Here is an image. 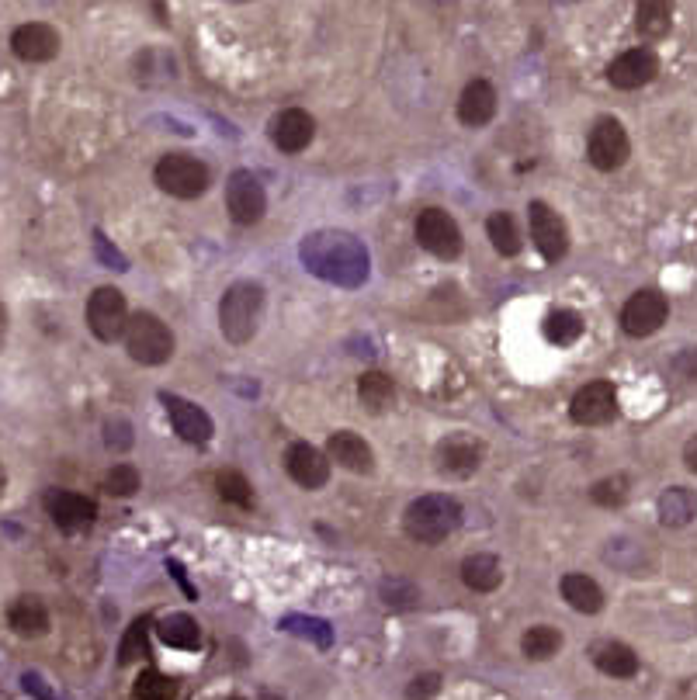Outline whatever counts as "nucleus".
Here are the masks:
<instances>
[{
  "mask_svg": "<svg viewBox=\"0 0 697 700\" xmlns=\"http://www.w3.org/2000/svg\"><path fill=\"white\" fill-rule=\"evenodd\" d=\"M302 267L337 288H361L372 274V260L358 236L344 229H316L299 243Z\"/></svg>",
  "mask_w": 697,
  "mask_h": 700,
  "instance_id": "nucleus-1",
  "label": "nucleus"
},
{
  "mask_svg": "<svg viewBox=\"0 0 697 700\" xmlns=\"http://www.w3.org/2000/svg\"><path fill=\"white\" fill-rule=\"evenodd\" d=\"M462 524V503L455 496L444 493H427L420 500H413L403 513V527L413 541L420 545H441Z\"/></svg>",
  "mask_w": 697,
  "mask_h": 700,
  "instance_id": "nucleus-2",
  "label": "nucleus"
},
{
  "mask_svg": "<svg viewBox=\"0 0 697 700\" xmlns=\"http://www.w3.org/2000/svg\"><path fill=\"white\" fill-rule=\"evenodd\" d=\"M264 312V288L254 281H236L226 288L219 302V330L229 344H247L254 340Z\"/></svg>",
  "mask_w": 697,
  "mask_h": 700,
  "instance_id": "nucleus-3",
  "label": "nucleus"
},
{
  "mask_svg": "<svg viewBox=\"0 0 697 700\" xmlns=\"http://www.w3.org/2000/svg\"><path fill=\"white\" fill-rule=\"evenodd\" d=\"M125 350L136 364H146V368H157V364H167L174 357V333L167 330L160 316L153 312H136L125 323Z\"/></svg>",
  "mask_w": 697,
  "mask_h": 700,
  "instance_id": "nucleus-4",
  "label": "nucleus"
},
{
  "mask_svg": "<svg viewBox=\"0 0 697 700\" xmlns=\"http://www.w3.org/2000/svg\"><path fill=\"white\" fill-rule=\"evenodd\" d=\"M153 181H157V188L167 191V195L191 201V198H202L205 191H209L212 174H209V167L198 160V156L167 153L157 163V170H153Z\"/></svg>",
  "mask_w": 697,
  "mask_h": 700,
  "instance_id": "nucleus-5",
  "label": "nucleus"
},
{
  "mask_svg": "<svg viewBox=\"0 0 697 700\" xmlns=\"http://www.w3.org/2000/svg\"><path fill=\"white\" fill-rule=\"evenodd\" d=\"M632 156V143H628V132L618 118H600L590 129L587 139V160L597 170L611 174V170H621Z\"/></svg>",
  "mask_w": 697,
  "mask_h": 700,
  "instance_id": "nucleus-6",
  "label": "nucleus"
},
{
  "mask_svg": "<svg viewBox=\"0 0 697 700\" xmlns=\"http://www.w3.org/2000/svg\"><path fill=\"white\" fill-rule=\"evenodd\" d=\"M125 323H129V305H125V295L118 288L105 285L87 299V330L101 344H115L125 333Z\"/></svg>",
  "mask_w": 697,
  "mask_h": 700,
  "instance_id": "nucleus-7",
  "label": "nucleus"
},
{
  "mask_svg": "<svg viewBox=\"0 0 697 700\" xmlns=\"http://www.w3.org/2000/svg\"><path fill=\"white\" fill-rule=\"evenodd\" d=\"M528 222H531V240L541 257L548 264H559L569 253V226L548 201H531L528 205Z\"/></svg>",
  "mask_w": 697,
  "mask_h": 700,
  "instance_id": "nucleus-8",
  "label": "nucleus"
},
{
  "mask_svg": "<svg viewBox=\"0 0 697 700\" xmlns=\"http://www.w3.org/2000/svg\"><path fill=\"white\" fill-rule=\"evenodd\" d=\"M417 240L437 260H455L462 253V229L444 208H424L417 215Z\"/></svg>",
  "mask_w": 697,
  "mask_h": 700,
  "instance_id": "nucleus-9",
  "label": "nucleus"
},
{
  "mask_svg": "<svg viewBox=\"0 0 697 700\" xmlns=\"http://www.w3.org/2000/svg\"><path fill=\"white\" fill-rule=\"evenodd\" d=\"M618 389L611 382H590L569 402V416L580 427H604V423L618 420Z\"/></svg>",
  "mask_w": 697,
  "mask_h": 700,
  "instance_id": "nucleus-10",
  "label": "nucleus"
},
{
  "mask_svg": "<svg viewBox=\"0 0 697 700\" xmlns=\"http://www.w3.org/2000/svg\"><path fill=\"white\" fill-rule=\"evenodd\" d=\"M666 316H670L666 295L656 292V288H642V292H635L632 299L625 302V309H621V330H625L628 337H652V333L666 323Z\"/></svg>",
  "mask_w": 697,
  "mask_h": 700,
  "instance_id": "nucleus-11",
  "label": "nucleus"
},
{
  "mask_svg": "<svg viewBox=\"0 0 697 700\" xmlns=\"http://www.w3.org/2000/svg\"><path fill=\"white\" fill-rule=\"evenodd\" d=\"M226 208L233 215V222L240 226H254L268 212V195H264L261 181L250 170H236L226 181Z\"/></svg>",
  "mask_w": 697,
  "mask_h": 700,
  "instance_id": "nucleus-12",
  "label": "nucleus"
},
{
  "mask_svg": "<svg viewBox=\"0 0 697 700\" xmlns=\"http://www.w3.org/2000/svg\"><path fill=\"white\" fill-rule=\"evenodd\" d=\"M46 510L63 534L87 531V527L94 524V517H98V503L87 500V496H80V493H66V489L46 493Z\"/></svg>",
  "mask_w": 697,
  "mask_h": 700,
  "instance_id": "nucleus-13",
  "label": "nucleus"
},
{
  "mask_svg": "<svg viewBox=\"0 0 697 700\" xmlns=\"http://www.w3.org/2000/svg\"><path fill=\"white\" fill-rule=\"evenodd\" d=\"M160 399H163V406H167L170 427L177 430L181 441H188V444H209L212 441L215 423L202 406H195V402H188L181 396H170V392H163Z\"/></svg>",
  "mask_w": 697,
  "mask_h": 700,
  "instance_id": "nucleus-14",
  "label": "nucleus"
},
{
  "mask_svg": "<svg viewBox=\"0 0 697 700\" xmlns=\"http://www.w3.org/2000/svg\"><path fill=\"white\" fill-rule=\"evenodd\" d=\"M659 73V59L652 49H628L607 66V80L618 91H639V87L652 84Z\"/></svg>",
  "mask_w": 697,
  "mask_h": 700,
  "instance_id": "nucleus-15",
  "label": "nucleus"
},
{
  "mask_svg": "<svg viewBox=\"0 0 697 700\" xmlns=\"http://www.w3.org/2000/svg\"><path fill=\"white\" fill-rule=\"evenodd\" d=\"M285 472L292 475V482H299L302 489H323L330 482V458L313 448L306 441H295L285 451Z\"/></svg>",
  "mask_w": 697,
  "mask_h": 700,
  "instance_id": "nucleus-16",
  "label": "nucleus"
},
{
  "mask_svg": "<svg viewBox=\"0 0 697 700\" xmlns=\"http://www.w3.org/2000/svg\"><path fill=\"white\" fill-rule=\"evenodd\" d=\"M483 465V444L472 441L465 434H455L448 441L437 444V472L451 475V479H469Z\"/></svg>",
  "mask_w": 697,
  "mask_h": 700,
  "instance_id": "nucleus-17",
  "label": "nucleus"
},
{
  "mask_svg": "<svg viewBox=\"0 0 697 700\" xmlns=\"http://www.w3.org/2000/svg\"><path fill=\"white\" fill-rule=\"evenodd\" d=\"M11 49L25 63H49L59 52V32L53 25H46V21H28V25L14 28Z\"/></svg>",
  "mask_w": 697,
  "mask_h": 700,
  "instance_id": "nucleus-18",
  "label": "nucleus"
},
{
  "mask_svg": "<svg viewBox=\"0 0 697 700\" xmlns=\"http://www.w3.org/2000/svg\"><path fill=\"white\" fill-rule=\"evenodd\" d=\"M316 136V122L309 111L302 108H285L271 118V143L281 153H302Z\"/></svg>",
  "mask_w": 697,
  "mask_h": 700,
  "instance_id": "nucleus-19",
  "label": "nucleus"
},
{
  "mask_svg": "<svg viewBox=\"0 0 697 700\" xmlns=\"http://www.w3.org/2000/svg\"><path fill=\"white\" fill-rule=\"evenodd\" d=\"M326 454L330 461H337L340 468L354 475H372L375 472V451L365 437H358L354 430H337V434L326 441Z\"/></svg>",
  "mask_w": 697,
  "mask_h": 700,
  "instance_id": "nucleus-20",
  "label": "nucleus"
},
{
  "mask_svg": "<svg viewBox=\"0 0 697 700\" xmlns=\"http://www.w3.org/2000/svg\"><path fill=\"white\" fill-rule=\"evenodd\" d=\"M496 115V91L489 80H472L469 87L458 98V122L469 125V129H479V125L493 122Z\"/></svg>",
  "mask_w": 697,
  "mask_h": 700,
  "instance_id": "nucleus-21",
  "label": "nucleus"
},
{
  "mask_svg": "<svg viewBox=\"0 0 697 700\" xmlns=\"http://www.w3.org/2000/svg\"><path fill=\"white\" fill-rule=\"evenodd\" d=\"M7 628L21 638L49 635V610L39 597H18L7 607Z\"/></svg>",
  "mask_w": 697,
  "mask_h": 700,
  "instance_id": "nucleus-22",
  "label": "nucleus"
},
{
  "mask_svg": "<svg viewBox=\"0 0 697 700\" xmlns=\"http://www.w3.org/2000/svg\"><path fill=\"white\" fill-rule=\"evenodd\" d=\"M593 666L614 680H632L639 673V655L628 649L625 642H600L593 649Z\"/></svg>",
  "mask_w": 697,
  "mask_h": 700,
  "instance_id": "nucleus-23",
  "label": "nucleus"
},
{
  "mask_svg": "<svg viewBox=\"0 0 697 700\" xmlns=\"http://www.w3.org/2000/svg\"><path fill=\"white\" fill-rule=\"evenodd\" d=\"M462 583L476 593H493L503 583V565L496 555H469L462 562Z\"/></svg>",
  "mask_w": 697,
  "mask_h": 700,
  "instance_id": "nucleus-24",
  "label": "nucleus"
},
{
  "mask_svg": "<svg viewBox=\"0 0 697 700\" xmlns=\"http://www.w3.org/2000/svg\"><path fill=\"white\" fill-rule=\"evenodd\" d=\"M157 635H160L163 645H170V649L195 652L198 645H202V628H198V621H195V617H188V614L163 617V621L157 624Z\"/></svg>",
  "mask_w": 697,
  "mask_h": 700,
  "instance_id": "nucleus-25",
  "label": "nucleus"
},
{
  "mask_svg": "<svg viewBox=\"0 0 697 700\" xmlns=\"http://www.w3.org/2000/svg\"><path fill=\"white\" fill-rule=\"evenodd\" d=\"M562 597H566L573 610H580V614H597L604 607V590L590 576H580V572L562 576Z\"/></svg>",
  "mask_w": 697,
  "mask_h": 700,
  "instance_id": "nucleus-26",
  "label": "nucleus"
},
{
  "mask_svg": "<svg viewBox=\"0 0 697 700\" xmlns=\"http://www.w3.org/2000/svg\"><path fill=\"white\" fill-rule=\"evenodd\" d=\"M673 25V0H639L635 7V28L642 39H663Z\"/></svg>",
  "mask_w": 697,
  "mask_h": 700,
  "instance_id": "nucleus-27",
  "label": "nucleus"
},
{
  "mask_svg": "<svg viewBox=\"0 0 697 700\" xmlns=\"http://www.w3.org/2000/svg\"><path fill=\"white\" fill-rule=\"evenodd\" d=\"M697 517V496L684 486H670L659 496V520L666 527H687Z\"/></svg>",
  "mask_w": 697,
  "mask_h": 700,
  "instance_id": "nucleus-28",
  "label": "nucleus"
},
{
  "mask_svg": "<svg viewBox=\"0 0 697 700\" xmlns=\"http://www.w3.org/2000/svg\"><path fill=\"white\" fill-rule=\"evenodd\" d=\"M604 562H611L614 569H625L628 576H645V545L628 538H611L604 548Z\"/></svg>",
  "mask_w": 697,
  "mask_h": 700,
  "instance_id": "nucleus-29",
  "label": "nucleus"
},
{
  "mask_svg": "<svg viewBox=\"0 0 697 700\" xmlns=\"http://www.w3.org/2000/svg\"><path fill=\"white\" fill-rule=\"evenodd\" d=\"M358 396L372 413H382V409H389L392 399H396V385H392V378L382 375V371H365V375L358 378Z\"/></svg>",
  "mask_w": 697,
  "mask_h": 700,
  "instance_id": "nucleus-30",
  "label": "nucleus"
},
{
  "mask_svg": "<svg viewBox=\"0 0 697 700\" xmlns=\"http://www.w3.org/2000/svg\"><path fill=\"white\" fill-rule=\"evenodd\" d=\"M583 337V319L573 309H555L545 316V340L555 347H569Z\"/></svg>",
  "mask_w": 697,
  "mask_h": 700,
  "instance_id": "nucleus-31",
  "label": "nucleus"
},
{
  "mask_svg": "<svg viewBox=\"0 0 697 700\" xmlns=\"http://www.w3.org/2000/svg\"><path fill=\"white\" fill-rule=\"evenodd\" d=\"M486 233H489V240H493V247L500 257H517V253H521V233H517V222L510 212L489 215Z\"/></svg>",
  "mask_w": 697,
  "mask_h": 700,
  "instance_id": "nucleus-32",
  "label": "nucleus"
},
{
  "mask_svg": "<svg viewBox=\"0 0 697 700\" xmlns=\"http://www.w3.org/2000/svg\"><path fill=\"white\" fill-rule=\"evenodd\" d=\"M521 649H524V655H528V659H535V662L552 659V655L562 649V631L548 628V624H535V628L524 631Z\"/></svg>",
  "mask_w": 697,
  "mask_h": 700,
  "instance_id": "nucleus-33",
  "label": "nucleus"
},
{
  "mask_svg": "<svg viewBox=\"0 0 697 700\" xmlns=\"http://www.w3.org/2000/svg\"><path fill=\"white\" fill-rule=\"evenodd\" d=\"M146 652H150V621H146V617H136V621L129 624V631L122 635L118 662H122V666H132V662H139Z\"/></svg>",
  "mask_w": 697,
  "mask_h": 700,
  "instance_id": "nucleus-34",
  "label": "nucleus"
},
{
  "mask_svg": "<svg viewBox=\"0 0 697 700\" xmlns=\"http://www.w3.org/2000/svg\"><path fill=\"white\" fill-rule=\"evenodd\" d=\"M132 700H177V687L160 669H143L132 683Z\"/></svg>",
  "mask_w": 697,
  "mask_h": 700,
  "instance_id": "nucleus-35",
  "label": "nucleus"
},
{
  "mask_svg": "<svg viewBox=\"0 0 697 700\" xmlns=\"http://www.w3.org/2000/svg\"><path fill=\"white\" fill-rule=\"evenodd\" d=\"M215 489H219L222 500L233 503V506H243V510L254 503V489H250V482H247V475H243V472H219Z\"/></svg>",
  "mask_w": 697,
  "mask_h": 700,
  "instance_id": "nucleus-36",
  "label": "nucleus"
},
{
  "mask_svg": "<svg viewBox=\"0 0 697 700\" xmlns=\"http://www.w3.org/2000/svg\"><path fill=\"white\" fill-rule=\"evenodd\" d=\"M590 500L597 506H604V510H614V506H621L628 500V479L625 475H607V479H600L597 486L590 489Z\"/></svg>",
  "mask_w": 697,
  "mask_h": 700,
  "instance_id": "nucleus-37",
  "label": "nucleus"
},
{
  "mask_svg": "<svg viewBox=\"0 0 697 700\" xmlns=\"http://www.w3.org/2000/svg\"><path fill=\"white\" fill-rule=\"evenodd\" d=\"M101 489H105L108 496H118V500H125V496H132L139 489V472L132 465H115L111 472L105 475V482H101Z\"/></svg>",
  "mask_w": 697,
  "mask_h": 700,
  "instance_id": "nucleus-38",
  "label": "nucleus"
},
{
  "mask_svg": "<svg viewBox=\"0 0 697 700\" xmlns=\"http://www.w3.org/2000/svg\"><path fill=\"white\" fill-rule=\"evenodd\" d=\"M281 628L292 631V635L313 638L316 645H330V624L316 621V617H285V621H281Z\"/></svg>",
  "mask_w": 697,
  "mask_h": 700,
  "instance_id": "nucleus-39",
  "label": "nucleus"
},
{
  "mask_svg": "<svg viewBox=\"0 0 697 700\" xmlns=\"http://www.w3.org/2000/svg\"><path fill=\"white\" fill-rule=\"evenodd\" d=\"M382 600L389 603V607L403 610V607H413V603L420 600L417 586L406 583V579H385L382 583Z\"/></svg>",
  "mask_w": 697,
  "mask_h": 700,
  "instance_id": "nucleus-40",
  "label": "nucleus"
},
{
  "mask_svg": "<svg viewBox=\"0 0 697 700\" xmlns=\"http://www.w3.org/2000/svg\"><path fill=\"white\" fill-rule=\"evenodd\" d=\"M132 423L129 420H122V416H115V420H105V444H108V451H115V454H125L132 448Z\"/></svg>",
  "mask_w": 697,
  "mask_h": 700,
  "instance_id": "nucleus-41",
  "label": "nucleus"
},
{
  "mask_svg": "<svg viewBox=\"0 0 697 700\" xmlns=\"http://www.w3.org/2000/svg\"><path fill=\"white\" fill-rule=\"evenodd\" d=\"M437 694H441V676L437 673L413 676L410 687H406V700H434Z\"/></svg>",
  "mask_w": 697,
  "mask_h": 700,
  "instance_id": "nucleus-42",
  "label": "nucleus"
},
{
  "mask_svg": "<svg viewBox=\"0 0 697 700\" xmlns=\"http://www.w3.org/2000/svg\"><path fill=\"white\" fill-rule=\"evenodd\" d=\"M21 683H25V690H28V694H32L35 700H66L42 673H25V676H21Z\"/></svg>",
  "mask_w": 697,
  "mask_h": 700,
  "instance_id": "nucleus-43",
  "label": "nucleus"
},
{
  "mask_svg": "<svg viewBox=\"0 0 697 700\" xmlns=\"http://www.w3.org/2000/svg\"><path fill=\"white\" fill-rule=\"evenodd\" d=\"M94 247H98V257L105 260V264L111 267V271H129V260L122 257L118 250H111L108 247V240L101 233H94Z\"/></svg>",
  "mask_w": 697,
  "mask_h": 700,
  "instance_id": "nucleus-44",
  "label": "nucleus"
},
{
  "mask_svg": "<svg viewBox=\"0 0 697 700\" xmlns=\"http://www.w3.org/2000/svg\"><path fill=\"white\" fill-rule=\"evenodd\" d=\"M673 371H677L680 378H687V382H697V347L684 350V354L673 361Z\"/></svg>",
  "mask_w": 697,
  "mask_h": 700,
  "instance_id": "nucleus-45",
  "label": "nucleus"
},
{
  "mask_svg": "<svg viewBox=\"0 0 697 700\" xmlns=\"http://www.w3.org/2000/svg\"><path fill=\"white\" fill-rule=\"evenodd\" d=\"M684 461H687V468H691V472L697 475V437H691V441H687V448H684Z\"/></svg>",
  "mask_w": 697,
  "mask_h": 700,
  "instance_id": "nucleus-46",
  "label": "nucleus"
},
{
  "mask_svg": "<svg viewBox=\"0 0 697 700\" xmlns=\"http://www.w3.org/2000/svg\"><path fill=\"white\" fill-rule=\"evenodd\" d=\"M4 344H7V309L0 302V350H4Z\"/></svg>",
  "mask_w": 697,
  "mask_h": 700,
  "instance_id": "nucleus-47",
  "label": "nucleus"
},
{
  "mask_svg": "<svg viewBox=\"0 0 697 700\" xmlns=\"http://www.w3.org/2000/svg\"><path fill=\"white\" fill-rule=\"evenodd\" d=\"M7 493V472H4V465H0V496Z\"/></svg>",
  "mask_w": 697,
  "mask_h": 700,
  "instance_id": "nucleus-48",
  "label": "nucleus"
},
{
  "mask_svg": "<svg viewBox=\"0 0 697 700\" xmlns=\"http://www.w3.org/2000/svg\"><path fill=\"white\" fill-rule=\"evenodd\" d=\"M229 700H240V697H229Z\"/></svg>",
  "mask_w": 697,
  "mask_h": 700,
  "instance_id": "nucleus-49",
  "label": "nucleus"
}]
</instances>
